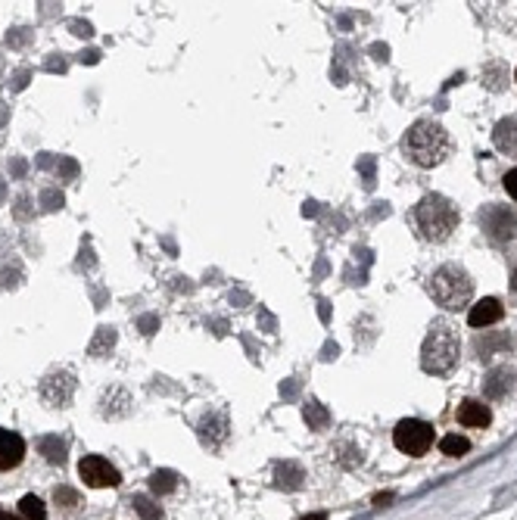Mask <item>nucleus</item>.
<instances>
[{
    "label": "nucleus",
    "mask_w": 517,
    "mask_h": 520,
    "mask_svg": "<svg viewBox=\"0 0 517 520\" xmlns=\"http://www.w3.org/2000/svg\"><path fill=\"white\" fill-rule=\"evenodd\" d=\"M402 150H405V156L412 159L414 165L433 169L449 153V135L440 122H427L424 118V122H414L412 128H408L405 141H402Z\"/></svg>",
    "instance_id": "obj_1"
},
{
    "label": "nucleus",
    "mask_w": 517,
    "mask_h": 520,
    "mask_svg": "<svg viewBox=\"0 0 517 520\" xmlns=\"http://www.w3.org/2000/svg\"><path fill=\"white\" fill-rule=\"evenodd\" d=\"M458 355H461L458 333L449 328V324L436 321L430 333L424 337V346H421V368L433 377H442L458 365Z\"/></svg>",
    "instance_id": "obj_2"
},
{
    "label": "nucleus",
    "mask_w": 517,
    "mask_h": 520,
    "mask_svg": "<svg viewBox=\"0 0 517 520\" xmlns=\"http://www.w3.org/2000/svg\"><path fill=\"white\" fill-rule=\"evenodd\" d=\"M414 222H418L421 234L433 243H442L446 237H452V231L458 228V209L452 199H446L442 193H427L418 206H414Z\"/></svg>",
    "instance_id": "obj_3"
},
{
    "label": "nucleus",
    "mask_w": 517,
    "mask_h": 520,
    "mask_svg": "<svg viewBox=\"0 0 517 520\" xmlns=\"http://www.w3.org/2000/svg\"><path fill=\"white\" fill-rule=\"evenodd\" d=\"M430 296L436 299V305H442L446 312H458L471 303L474 281L461 265H442L430 277Z\"/></svg>",
    "instance_id": "obj_4"
},
{
    "label": "nucleus",
    "mask_w": 517,
    "mask_h": 520,
    "mask_svg": "<svg viewBox=\"0 0 517 520\" xmlns=\"http://www.w3.org/2000/svg\"><path fill=\"white\" fill-rule=\"evenodd\" d=\"M393 443H396V449H399V452L418 458L433 445V427L427 421H418V418L399 421V424H396V430H393Z\"/></svg>",
    "instance_id": "obj_5"
},
{
    "label": "nucleus",
    "mask_w": 517,
    "mask_h": 520,
    "mask_svg": "<svg viewBox=\"0 0 517 520\" xmlns=\"http://www.w3.org/2000/svg\"><path fill=\"white\" fill-rule=\"evenodd\" d=\"M72 392H75V374L72 371H50L41 380V396L53 408H66L72 402Z\"/></svg>",
    "instance_id": "obj_6"
},
{
    "label": "nucleus",
    "mask_w": 517,
    "mask_h": 520,
    "mask_svg": "<svg viewBox=\"0 0 517 520\" xmlns=\"http://www.w3.org/2000/svg\"><path fill=\"white\" fill-rule=\"evenodd\" d=\"M78 473H82V480H84L87 486H93V489H106V486H119V483H122L119 471L112 468L106 458H100V455H87V458H82V464H78Z\"/></svg>",
    "instance_id": "obj_7"
},
{
    "label": "nucleus",
    "mask_w": 517,
    "mask_h": 520,
    "mask_svg": "<svg viewBox=\"0 0 517 520\" xmlns=\"http://www.w3.org/2000/svg\"><path fill=\"white\" fill-rule=\"evenodd\" d=\"M480 218H483V228L489 231V237H493V240H511L514 228H517L514 215L508 209H502V206H489Z\"/></svg>",
    "instance_id": "obj_8"
},
{
    "label": "nucleus",
    "mask_w": 517,
    "mask_h": 520,
    "mask_svg": "<svg viewBox=\"0 0 517 520\" xmlns=\"http://www.w3.org/2000/svg\"><path fill=\"white\" fill-rule=\"evenodd\" d=\"M22 458H25V443H22V436L0 427V471L16 468Z\"/></svg>",
    "instance_id": "obj_9"
},
{
    "label": "nucleus",
    "mask_w": 517,
    "mask_h": 520,
    "mask_svg": "<svg viewBox=\"0 0 517 520\" xmlns=\"http://www.w3.org/2000/svg\"><path fill=\"white\" fill-rule=\"evenodd\" d=\"M502 318V303L493 296L480 299L477 305H471V312H467V324L471 328H489V324H495Z\"/></svg>",
    "instance_id": "obj_10"
},
{
    "label": "nucleus",
    "mask_w": 517,
    "mask_h": 520,
    "mask_svg": "<svg viewBox=\"0 0 517 520\" xmlns=\"http://www.w3.org/2000/svg\"><path fill=\"white\" fill-rule=\"evenodd\" d=\"M489 421H493V411H489L483 402L467 399V402L458 405V424H465V427H486Z\"/></svg>",
    "instance_id": "obj_11"
},
{
    "label": "nucleus",
    "mask_w": 517,
    "mask_h": 520,
    "mask_svg": "<svg viewBox=\"0 0 517 520\" xmlns=\"http://www.w3.org/2000/svg\"><path fill=\"white\" fill-rule=\"evenodd\" d=\"M493 144L502 153H517V118H502L493 131Z\"/></svg>",
    "instance_id": "obj_12"
},
{
    "label": "nucleus",
    "mask_w": 517,
    "mask_h": 520,
    "mask_svg": "<svg viewBox=\"0 0 517 520\" xmlns=\"http://www.w3.org/2000/svg\"><path fill=\"white\" fill-rule=\"evenodd\" d=\"M274 480H278L280 489H299L302 480H306V473L297 461H280L278 468H274Z\"/></svg>",
    "instance_id": "obj_13"
},
{
    "label": "nucleus",
    "mask_w": 517,
    "mask_h": 520,
    "mask_svg": "<svg viewBox=\"0 0 517 520\" xmlns=\"http://www.w3.org/2000/svg\"><path fill=\"white\" fill-rule=\"evenodd\" d=\"M511 383H514V371L511 368H495L493 374H489V380H486V396L489 399H502L508 390H511Z\"/></svg>",
    "instance_id": "obj_14"
},
{
    "label": "nucleus",
    "mask_w": 517,
    "mask_h": 520,
    "mask_svg": "<svg viewBox=\"0 0 517 520\" xmlns=\"http://www.w3.org/2000/svg\"><path fill=\"white\" fill-rule=\"evenodd\" d=\"M112 346H116V330H112V328H97L91 346H87V355L103 358V355H110V352H112Z\"/></svg>",
    "instance_id": "obj_15"
},
{
    "label": "nucleus",
    "mask_w": 517,
    "mask_h": 520,
    "mask_svg": "<svg viewBox=\"0 0 517 520\" xmlns=\"http://www.w3.org/2000/svg\"><path fill=\"white\" fill-rule=\"evenodd\" d=\"M440 452L449 455V458H461V455L471 452V443H467L465 436H458V433H449V436L440 439Z\"/></svg>",
    "instance_id": "obj_16"
},
{
    "label": "nucleus",
    "mask_w": 517,
    "mask_h": 520,
    "mask_svg": "<svg viewBox=\"0 0 517 520\" xmlns=\"http://www.w3.org/2000/svg\"><path fill=\"white\" fill-rule=\"evenodd\" d=\"M41 455L47 458L50 464H63L66 461V445L59 436H44L41 439Z\"/></svg>",
    "instance_id": "obj_17"
},
{
    "label": "nucleus",
    "mask_w": 517,
    "mask_h": 520,
    "mask_svg": "<svg viewBox=\"0 0 517 520\" xmlns=\"http://www.w3.org/2000/svg\"><path fill=\"white\" fill-rule=\"evenodd\" d=\"M19 514H22V520H44L47 508L38 496H25L22 502H19Z\"/></svg>",
    "instance_id": "obj_18"
},
{
    "label": "nucleus",
    "mask_w": 517,
    "mask_h": 520,
    "mask_svg": "<svg viewBox=\"0 0 517 520\" xmlns=\"http://www.w3.org/2000/svg\"><path fill=\"white\" fill-rule=\"evenodd\" d=\"M174 486H178V473L174 471H156L150 477V489L156 492V496H165V492H172Z\"/></svg>",
    "instance_id": "obj_19"
},
{
    "label": "nucleus",
    "mask_w": 517,
    "mask_h": 520,
    "mask_svg": "<svg viewBox=\"0 0 517 520\" xmlns=\"http://www.w3.org/2000/svg\"><path fill=\"white\" fill-rule=\"evenodd\" d=\"M306 421H308V427H312V430H324L327 421H331V415H327L324 405L308 402V405H306Z\"/></svg>",
    "instance_id": "obj_20"
},
{
    "label": "nucleus",
    "mask_w": 517,
    "mask_h": 520,
    "mask_svg": "<svg viewBox=\"0 0 517 520\" xmlns=\"http://www.w3.org/2000/svg\"><path fill=\"white\" fill-rule=\"evenodd\" d=\"M134 511H137L144 520H163V511H159V505L153 502V498H147V496H134Z\"/></svg>",
    "instance_id": "obj_21"
},
{
    "label": "nucleus",
    "mask_w": 517,
    "mask_h": 520,
    "mask_svg": "<svg viewBox=\"0 0 517 520\" xmlns=\"http://www.w3.org/2000/svg\"><path fill=\"white\" fill-rule=\"evenodd\" d=\"M53 502H57L59 508H78V505H82V496H78V489H72V486H57V489H53Z\"/></svg>",
    "instance_id": "obj_22"
},
{
    "label": "nucleus",
    "mask_w": 517,
    "mask_h": 520,
    "mask_svg": "<svg viewBox=\"0 0 517 520\" xmlns=\"http://www.w3.org/2000/svg\"><path fill=\"white\" fill-rule=\"evenodd\" d=\"M495 346H508V337H486V339H477V349L483 352V355H489V349H495Z\"/></svg>",
    "instance_id": "obj_23"
},
{
    "label": "nucleus",
    "mask_w": 517,
    "mask_h": 520,
    "mask_svg": "<svg viewBox=\"0 0 517 520\" xmlns=\"http://www.w3.org/2000/svg\"><path fill=\"white\" fill-rule=\"evenodd\" d=\"M41 203H44V209H59V206H63V193L59 190H47L44 197H41Z\"/></svg>",
    "instance_id": "obj_24"
},
{
    "label": "nucleus",
    "mask_w": 517,
    "mask_h": 520,
    "mask_svg": "<svg viewBox=\"0 0 517 520\" xmlns=\"http://www.w3.org/2000/svg\"><path fill=\"white\" fill-rule=\"evenodd\" d=\"M156 328H159V318L156 315H147V318H140V330L150 337V333H156Z\"/></svg>",
    "instance_id": "obj_25"
},
{
    "label": "nucleus",
    "mask_w": 517,
    "mask_h": 520,
    "mask_svg": "<svg viewBox=\"0 0 517 520\" xmlns=\"http://www.w3.org/2000/svg\"><path fill=\"white\" fill-rule=\"evenodd\" d=\"M505 190H508V193H511V197L517 199V169H511V171H508V175H505Z\"/></svg>",
    "instance_id": "obj_26"
},
{
    "label": "nucleus",
    "mask_w": 517,
    "mask_h": 520,
    "mask_svg": "<svg viewBox=\"0 0 517 520\" xmlns=\"http://www.w3.org/2000/svg\"><path fill=\"white\" fill-rule=\"evenodd\" d=\"M393 502V492H380V496H374V505H377V508H384V505H389Z\"/></svg>",
    "instance_id": "obj_27"
},
{
    "label": "nucleus",
    "mask_w": 517,
    "mask_h": 520,
    "mask_svg": "<svg viewBox=\"0 0 517 520\" xmlns=\"http://www.w3.org/2000/svg\"><path fill=\"white\" fill-rule=\"evenodd\" d=\"M72 29H75V35H82V38L91 35V25L87 22H72Z\"/></svg>",
    "instance_id": "obj_28"
},
{
    "label": "nucleus",
    "mask_w": 517,
    "mask_h": 520,
    "mask_svg": "<svg viewBox=\"0 0 517 520\" xmlns=\"http://www.w3.org/2000/svg\"><path fill=\"white\" fill-rule=\"evenodd\" d=\"M299 520H327V514H321V511H318V514H306V517H299Z\"/></svg>",
    "instance_id": "obj_29"
},
{
    "label": "nucleus",
    "mask_w": 517,
    "mask_h": 520,
    "mask_svg": "<svg viewBox=\"0 0 517 520\" xmlns=\"http://www.w3.org/2000/svg\"><path fill=\"white\" fill-rule=\"evenodd\" d=\"M0 520H22V517H16V514H10V511H0Z\"/></svg>",
    "instance_id": "obj_30"
},
{
    "label": "nucleus",
    "mask_w": 517,
    "mask_h": 520,
    "mask_svg": "<svg viewBox=\"0 0 517 520\" xmlns=\"http://www.w3.org/2000/svg\"><path fill=\"white\" fill-rule=\"evenodd\" d=\"M511 286H514V293H517V271H514V281H511Z\"/></svg>",
    "instance_id": "obj_31"
},
{
    "label": "nucleus",
    "mask_w": 517,
    "mask_h": 520,
    "mask_svg": "<svg viewBox=\"0 0 517 520\" xmlns=\"http://www.w3.org/2000/svg\"><path fill=\"white\" fill-rule=\"evenodd\" d=\"M514 82H517V72H514Z\"/></svg>",
    "instance_id": "obj_32"
}]
</instances>
